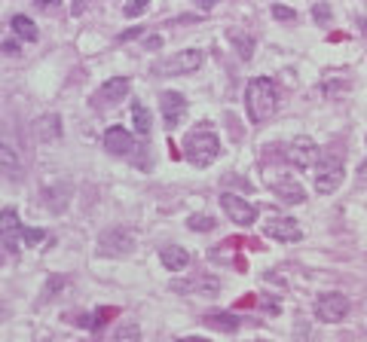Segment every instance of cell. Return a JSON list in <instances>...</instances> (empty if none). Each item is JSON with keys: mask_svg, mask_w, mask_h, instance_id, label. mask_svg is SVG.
<instances>
[{"mask_svg": "<svg viewBox=\"0 0 367 342\" xmlns=\"http://www.w3.org/2000/svg\"><path fill=\"white\" fill-rule=\"evenodd\" d=\"M187 226L193 229V233H208V229H215V217L211 214H193L187 220Z\"/></svg>", "mask_w": 367, "mask_h": 342, "instance_id": "603a6c76", "label": "cell"}, {"mask_svg": "<svg viewBox=\"0 0 367 342\" xmlns=\"http://www.w3.org/2000/svg\"><path fill=\"white\" fill-rule=\"evenodd\" d=\"M245 107H248V116H251L254 123L270 119L275 110H279V92H275V83L270 77H254L245 89Z\"/></svg>", "mask_w": 367, "mask_h": 342, "instance_id": "6da1fadb", "label": "cell"}, {"mask_svg": "<svg viewBox=\"0 0 367 342\" xmlns=\"http://www.w3.org/2000/svg\"><path fill=\"white\" fill-rule=\"evenodd\" d=\"M184 156H187L193 165L205 169V165H211L220 156L217 135L211 132V128H196V132H190L187 141H184Z\"/></svg>", "mask_w": 367, "mask_h": 342, "instance_id": "7a4b0ae2", "label": "cell"}, {"mask_svg": "<svg viewBox=\"0 0 367 342\" xmlns=\"http://www.w3.org/2000/svg\"><path fill=\"white\" fill-rule=\"evenodd\" d=\"M178 342H208V339H202V336H187V339H178Z\"/></svg>", "mask_w": 367, "mask_h": 342, "instance_id": "f546056e", "label": "cell"}, {"mask_svg": "<svg viewBox=\"0 0 367 342\" xmlns=\"http://www.w3.org/2000/svg\"><path fill=\"white\" fill-rule=\"evenodd\" d=\"M104 150L114 156H128L135 150V138L128 135L123 126H110L104 132Z\"/></svg>", "mask_w": 367, "mask_h": 342, "instance_id": "4fadbf2b", "label": "cell"}, {"mask_svg": "<svg viewBox=\"0 0 367 342\" xmlns=\"http://www.w3.org/2000/svg\"><path fill=\"white\" fill-rule=\"evenodd\" d=\"M34 138L43 144L49 141H59L61 138V116L59 114H43L34 119Z\"/></svg>", "mask_w": 367, "mask_h": 342, "instance_id": "5bb4252c", "label": "cell"}, {"mask_svg": "<svg viewBox=\"0 0 367 342\" xmlns=\"http://www.w3.org/2000/svg\"><path fill=\"white\" fill-rule=\"evenodd\" d=\"M358 174H361V178H364V181H367V162H364V165H361V171H358Z\"/></svg>", "mask_w": 367, "mask_h": 342, "instance_id": "4dcf8cb0", "label": "cell"}, {"mask_svg": "<svg viewBox=\"0 0 367 342\" xmlns=\"http://www.w3.org/2000/svg\"><path fill=\"white\" fill-rule=\"evenodd\" d=\"M132 123H135V132L138 135H147V132H150V126H153L150 110H147L141 101H135V104H132Z\"/></svg>", "mask_w": 367, "mask_h": 342, "instance_id": "ffe728a7", "label": "cell"}, {"mask_svg": "<svg viewBox=\"0 0 367 342\" xmlns=\"http://www.w3.org/2000/svg\"><path fill=\"white\" fill-rule=\"evenodd\" d=\"M18 174H22V162H18L16 150L0 144V178H18Z\"/></svg>", "mask_w": 367, "mask_h": 342, "instance_id": "ac0fdd59", "label": "cell"}, {"mask_svg": "<svg viewBox=\"0 0 367 342\" xmlns=\"http://www.w3.org/2000/svg\"><path fill=\"white\" fill-rule=\"evenodd\" d=\"M220 208H224V214L233 220V224H254L257 220V208L251 202H245L242 196H236V193H224L220 196Z\"/></svg>", "mask_w": 367, "mask_h": 342, "instance_id": "8992f818", "label": "cell"}, {"mask_svg": "<svg viewBox=\"0 0 367 342\" xmlns=\"http://www.w3.org/2000/svg\"><path fill=\"white\" fill-rule=\"evenodd\" d=\"M315 18H318V22H327V18H330L327 4H315Z\"/></svg>", "mask_w": 367, "mask_h": 342, "instance_id": "4316f807", "label": "cell"}, {"mask_svg": "<svg viewBox=\"0 0 367 342\" xmlns=\"http://www.w3.org/2000/svg\"><path fill=\"white\" fill-rule=\"evenodd\" d=\"M202 68V52L199 49H184L178 55H172L169 61L160 64V73H169V77H174V73H190Z\"/></svg>", "mask_w": 367, "mask_h": 342, "instance_id": "9c48e42d", "label": "cell"}, {"mask_svg": "<svg viewBox=\"0 0 367 342\" xmlns=\"http://www.w3.org/2000/svg\"><path fill=\"white\" fill-rule=\"evenodd\" d=\"M272 187V193L279 196L282 202H288V205H300V202H306V193L294 178H282V181H266Z\"/></svg>", "mask_w": 367, "mask_h": 342, "instance_id": "9a60e30c", "label": "cell"}, {"mask_svg": "<svg viewBox=\"0 0 367 342\" xmlns=\"http://www.w3.org/2000/svg\"><path fill=\"white\" fill-rule=\"evenodd\" d=\"M343 178H346L343 156L330 153V150H321L318 153V162H315V190L321 193V196H330V193L339 190Z\"/></svg>", "mask_w": 367, "mask_h": 342, "instance_id": "3957f363", "label": "cell"}, {"mask_svg": "<svg viewBox=\"0 0 367 342\" xmlns=\"http://www.w3.org/2000/svg\"><path fill=\"white\" fill-rule=\"evenodd\" d=\"M318 144L312 141V138L306 135H300V138H294L291 147H288V159L294 169H309V165H315L318 162Z\"/></svg>", "mask_w": 367, "mask_h": 342, "instance_id": "52a82bcc", "label": "cell"}, {"mask_svg": "<svg viewBox=\"0 0 367 342\" xmlns=\"http://www.w3.org/2000/svg\"><path fill=\"white\" fill-rule=\"evenodd\" d=\"M0 266H4V254H0Z\"/></svg>", "mask_w": 367, "mask_h": 342, "instance_id": "1f68e13d", "label": "cell"}, {"mask_svg": "<svg viewBox=\"0 0 367 342\" xmlns=\"http://www.w3.org/2000/svg\"><path fill=\"white\" fill-rule=\"evenodd\" d=\"M141 13H147V0H132V4L123 6V16L126 18H135V16H141Z\"/></svg>", "mask_w": 367, "mask_h": 342, "instance_id": "d4e9b609", "label": "cell"}, {"mask_svg": "<svg viewBox=\"0 0 367 342\" xmlns=\"http://www.w3.org/2000/svg\"><path fill=\"white\" fill-rule=\"evenodd\" d=\"M160 110H162L165 128H178L181 116L187 114V98H184L181 92H162L160 95Z\"/></svg>", "mask_w": 367, "mask_h": 342, "instance_id": "ba28073f", "label": "cell"}, {"mask_svg": "<svg viewBox=\"0 0 367 342\" xmlns=\"http://www.w3.org/2000/svg\"><path fill=\"white\" fill-rule=\"evenodd\" d=\"M0 52L4 55H18V43H0Z\"/></svg>", "mask_w": 367, "mask_h": 342, "instance_id": "f1b7e54d", "label": "cell"}, {"mask_svg": "<svg viewBox=\"0 0 367 342\" xmlns=\"http://www.w3.org/2000/svg\"><path fill=\"white\" fill-rule=\"evenodd\" d=\"M43 238H46L43 229H22V242H25V245H31V248H37V245L43 242Z\"/></svg>", "mask_w": 367, "mask_h": 342, "instance_id": "cb8c5ba5", "label": "cell"}, {"mask_svg": "<svg viewBox=\"0 0 367 342\" xmlns=\"http://www.w3.org/2000/svg\"><path fill=\"white\" fill-rule=\"evenodd\" d=\"M160 260H162V266L169 272H184L190 266V254L184 251V248H178V245H165L160 251Z\"/></svg>", "mask_w": 367, "mask_h": 342, "instance_id": "e0dca14e", "label": "cell"}, {"mask_svg": "<svg viewBox=\"0 0 367 342\" xmlns=\"http://www.w3.org/2000/svg\"><path fill=\"white\" fill-rule=\"evenodd\" d=\"M22 224H18V214L13 208L0 211V242H4L9 251H18L22 248Z\"/></svg>", "mask_w": 367, "mask_h": 342, "instance_id": "30bf717a", "label": "cell"}, {"mask_svg": "<svg viewBox=\"0 0 367 342\" xmlns=\"http://www.w3.org/2000/svg\"><path fill=\"white\" fill-rule=\"evenodd\" d=\"M205 324L211 330H220V334H236V330H239V318L229 315V312H211V315H205Z\"/></svg>", "mask_w": 367, "mask_h": 342, "instance_id": "d6986e66", "label": "cell"}, {"mask_svg": "<svg viewBox=\"0 0 367 342\" xmlns=\"http://www.w3.org/2000/svg\"><path fill=\"white\" fill-rule=\"evenodd\" d=\"M229 40H236V43H239V55H242V59H251V40H248V37L229 34Z\"/></svg>", "mask_w": 367, "mask_h": 342, "instance_id": "484cf974", "label": "cell"}, {"mask_svg": "<svg viewBox=\"0 0 367 342\" xmlns=\"http://www.w3.org/2000/svg\"><path fill=\"white\" fill-rule=\"evenodd\" d=\"M263 229L270 238H275V242H300L303 238V229L294 217H272Z\"/></svg>", "mask_w": 367, "mask_h": 342, "instance_id": "8fae6325", "label": "cell"}, {"mask_svg": "<svg viewBox=\"0 0 367 342\" xmlns=\"http://www.w3.org/2000/svg\"><path fill=\"white\" fill-rule=\"evenodd\" d=\"M9 25H13V31L22 37V40H28V43L37 40V25L28 16H13V22H9Z\"/></svg>", "mask_w": 367, "mask_h": 342, "instance_id": "44dd1931", "label": "cell"}, {"mask_svg": "<svg viewBox=\"0 0 367 342\" xmlns=\"http://www.w3.org/2000/svg\"><path fill=\"white\" fill-rule=\"evenodd\" d=\"M138 245V236L128 226H110L98 238V254L101 257H126Z\"/></svg>", "mask_w": 367, "mask_h": 342, "instance_id": "277c9868", "label": "cell"}, {"mask_svg": "<svg viewBox=\"0 0 367 342\" xmlns=\"http://www.w3.org/2000/svg\"><path fill=\"white\" fill-rule=\"evenodd\" d=\"M349 297L339 291H330V293H321L318 303H315V318L318 321H327V324H337V321H343L349 315Z\"/></svg>", "mask_w": 367, "mask_h": 342, "instance_id": "5b68a950", "label": "cell"}, {"mask_svg": "<svg viewBox=\"0 0 367 342\" xmlns=\"http://www.w3.org/2000/svg\"><path fill=\"white\" fill-rule=\"evenodd\" d=\"M126 95H128V80L126 77H110L104 86L95 92V104L98 107H114V104H119V101H126Z\"/></svg>", "mask_w": 367, "mask_h": 342, "instance_id": "7c38bea8", "label": "cell"}, {"mask_svg": "<svg viewBox=\"0 0 367 342\" xmlns=\"http://www.w3.org/2000/svg\"><path fill=\"white\" fill-rule=\"evenodd\" d=\"M114 342H141V327L135 321H123L114 334Z\"/></svg>", "mask_w": 367, "mask_h": 342, "instance_id": "7402d4cb", "label": "cell"}, {"mask_svg": "<svg viewBox=\"0 0 367 342\" xmlns=\"http://www.w3.org/2000/svg\"><path fill=\"white\" fill-rule=\"evenodd\" d=\"M272 16H275V18H294V9H288V6H272Z\"/></svg>", "mask_w": 367, "mask_h": 342, "instance_id": "83f0119b", "label": "cell"}, {"mask_svg": "<svg viewBox=\"0 0 367 342\" xmlns=\"http://www.w3.org/2000/svg\"><path fill=\"white\" fill-rule=\"evenodd\" d=\"M174 291H184V293H202V297H217L220 281L215 279V275H199V279H193V281H178V284H174Z\"/></svg>", "mask_w": 367, "mask_h": 342, "instance_id": "2e32d148", "label": "cell"}]
</instances>
